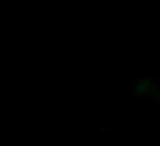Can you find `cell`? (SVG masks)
<instances>
[{
    "label": "cell",
    "instance_id": "cell-1",
    "mask_svg": "<svg viewBox=\"0 0 160 146\" xmlns=\"http://www.w3.org/2000/svg\"><path fill=\"white\" fill-rule=\"evenodd\" d=\"M160 84L155 79H150V77H139L134 81V93L138 96H157V91H158Z\"/></svg>",
    "mask_w": 160,
    "mask_h": 146
}]
</instances>
